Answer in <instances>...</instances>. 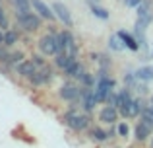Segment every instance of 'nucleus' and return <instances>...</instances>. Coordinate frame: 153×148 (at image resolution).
Segmentation results:
<instances>
[{"label": "nucleus", "mask_w": 153, "mask_h": 148, "mask_svg": "<svg viewBox=\"0 0 153 148\" xmlns=\"http://www.w3.org/2000/svg\"><path fill=\"white\" fill-rule=\"evenodd\" d=\"M12 4H14L16 8V16L18 14H27V12H31V0H12Z\"/></svg>", "instance_id": "16"}, {"label": "nucleus", "mask_w": 153, "mask_h": 148, "mask_svg": "<svg viewBox=\"0 0 153 148\" xmlns=\"http://www.w3.org/2000/svg\"><path fill=\"white\" fill-rule=\"evenodd\" d=\"M54 78V72H52V68L49 65H45L43 68H39L37 72L29 78V82L33 84V86H47V84L51 82V80Z\"/></svg>", "instance_id": "6"}, {"label": "nucleus", "mask_w": 153, "mask_h": 148, "mask_svg": "<svg viewBox=\"0 0 153 148\" xmlns=\"http://www.w3.org/2000/svg\"><path fill=\"white\" fill-rule=\"evenodd\" d=\"M120 37L118 35H111V39H108V45H111V49L112 51H122L124 49V45H120Z\"/></svg>", "instance_id": "23"}, {"label": "nucleus", "mask_w": 153, "mask_h": 148, "mask_svg": "<svg viewBox=\"0 0 153 148\" xmlns=\"http://www.w3.org/2000/svg\"><path fill=\"white\" fill-rule=\"evenodd\" d=\"M91 14L97 16L99 20H108V12L103 10V8H99V6H95V4H91Z\"/></svg>", "instance_id": "22"}, {"label": "nucleus", "mask_w": 153, "mask_h": 148, "mask_svg": "<svg viewBox=\"0 0 153 148\" xmlns=\"http://www.w3.org/2000/svg\"><path fill=\"white\" fill-rule=\"evenodd\" d=\"M118 117H120V111L116 109V107L108 105V103L99 111V121L107 123V125H114V123L118 121Z\"/></svg>", "instance_id": "8"}, {"label": "nucleus", "mask_w": 153, "mask_h": 148, "mask_svg": "<svg viewBox=\"0 0 153 148\" xmlns=\"http://www.w3.org/2000/svg\"><path fill=\"white\" fill-rule=\"evenodd\" d=\"M62 123L68 127V129H72L74 133H82V131L89 129L91 117H89V113H85V111L82 109V107H70V109L62 115Z\"/></svg>", "instance_id": "1"}, {"label": "nucleus", "mask_w": 153, "mask_h": 148, "mask_svg": "<svg viewBox=\"0 0 153 148\" xmlns=\"http://www.w3.org/2000/svg\"><path fill=\"white\" fill-rule=\"evenodd\" d=\"M116 129H118V137H128V125L126 123H118V127H116Z\"/></svg>", "instance_id": "27"}, {"label": "nucleus", "mask_w": 153, "mask_h": 148, "mask_svg": "<svg viewBox=\"0 0 153 148\" xmlns=\"http://www.w3.org/2000/svg\"><path fill=\"white\" fill-rule=\"evenodd\" d=\"M91 59H93L95 62H99V66H101L103 70H108V68H111V59H108L107 55H101V53H93V55H91Z\"/></svg>", "instance_id": "20"}, {"label": "nucleus", "mask_w": 153, "mask_h": 148, "mask_svg": "<svg viewBox=\"0 0 153 148\" xmlns=\"http://www.w3.org/2000/svg\"><path fill=\"white\" fill-rule=\"evenodd\" d=\"M10 47H6V45H0V65H4V66H8V62H10Z\"/></svg>", "instance_id": "21"}, {"label": "nucleus", "mask_w": 153, "mask_h": 148, "mask_svg": "<svg viewBox=\"0 0 153 148\" xmlns=\"http://www.w3.org/2000/svg\"><path fill=\"white\" fill-rule=\"evenodd\" d=\"M52 10H54L56 18H58L66 27H72V26H74V20H72V16H70V10H68L62 2H54V4H52Z\"/></svg>", "instance_id": "9"}, {"label": "nucleus", "mask_w": 153, "mask_h": 148, "mask_svg": "<svg viewBox=\"0 0 153 148\" xmlns=\"http://www.w3.org/2000/svg\"><path fill=\"white\" fill-rule=\"evenodd\" d=\"M56 37H58V45H60V53H68L72 55V57H78L79 53V47L78 43H76V37L72 35V31H60V33H56Z\"/></svg>", "instance_id": "3"}, {"label": "nucleus", "mask_w": 153, "mask_h": 148, "mask_svg": "<svg viewBox=\"0 0 153 148\" xmlns=\"http://www.w3.org/2000/svg\"><path fill=\"white\" fill-rule=\"evenodd\" d=\"M151 148H153V138H151Z\"/></svg>", "instance_id": "32"}, {"label": "nucleus", "mask_w": 153, "mask_h": 148, "mask_svg": "<svg viewBox=\"0 0 153 148\" xmlns=\"http://www.w3.org/2000/svg\"><path fill=\"white\" fill-rule=\"evenodd\" d=\"M39 51H41L45 57H56V55L60 53V45H58V37H56V33L52 31V33H47L43 35L41 39H39Z\"/></svg>", "instance_id": "2"}, {"label": "nucleus", "mask_w": 153, "mask_h": 148, "mask_svg": "<svg viewBox=\"0 0 153 148\" xmlns=\"http://www.w3.org/2000/svg\"><path fill=\"white\" fill-rule=\"evenodd\" d=\"M22 61H25V55L23 51H12L10 53V62H8V68H16Z\"/></svg>", "instance_id": "18"}, {"label": "nucleus", "mask_w": 153, "mask_h": 148, "mask_svg": "<svg viewBox=\"0 0 153 148\" xmlns=\"http://www.w3.org/2000/svg\"><path fill=\"white\" fill-rule=\"evenodd\" d=\"M85 72H87V70L83 68V65L78 61V59H76V61H72L70 66L64 70V74H66L68 78H76V80H82V76L85 74Z\"/></svg>", "instance_id": "12"}, {"label": "nucleus", "mask_w": 153, "mask_h": 148, "mask_svg": "<svg viewBox=\"0 0 153 148\" xmlns=\"http://www.w3.org/2000/svg\"><path fill=\"white\" fill-rule=\"evenodd\" d=\"M16 43H19V33L16 29H6L4 31V45L6 47H14Z\"/></svg>", "instance_id": "17"}, {"label": "nucleus", "mask_w": 153, "mask_h": 148, "mask_svg": "<svg viewBox=\"0 0 153 148\" xmlns=\"http://www.w3.org/2000/svg\"><path fill=\"white\" fill-rule=\"evenodd\" d=\"M149 14V0H143L138 6V16H147Z\"/></svg>", "instance_id": "26"}, {"label": "nucleus", "mask_w": 153, "mask_h": 148, "mask_svg": "<svg viewBox=\"0 0 153 148\" xmlns=\"http://www.w3.org/2000/svg\"><path fill=\"white\" fill-rule=\"evenodd\" d=\"M31 6H33V12H37L41 18L51 20V22H54V20H56L54 10H52V8H49L45 2H43V0H31Z\"/></svg>", "instance_id": "11"}, {"label": "nucleus", "mask_w": 153, "mask_h": 148, "mask_svg": "<svg viewBox=\"0 0 153 148\" xmlns=\"http://www.w3.org/2000/svg\"><path fill=\"white\" fill-rule=\"evenodd\" d=\"M149 105H153V95H151V98H149Z\"/></svg>", "instance_id": "31"}, {"label": "nucleus", "mask_w": 153, "mask_h": 148, "mask_svg": "<svg viewBox=\"0 0 153 148\" xmlns=\"http://www.w3.org/2000/svg\"><path fill=\"white\" fill-rule=\"evenodd\" d=\"M31 61L37 65V68H43V66L47 65V61H45V55L43 53H35V55H31Z\"/></svg>", "instance_id": "24"}, {"label": "nucleus", "mask_w": 153, "mask_h": 148, "mask_svg": "<svg viewBox=\"0 0 153 148\" xmlns=\"http://www.w3.org/2000/svg\"><path fill=\"white\" fill-rule=\"evenodd\" d=\"M89 138L95 142H105L111 137H108V131H103L101 127H89Z\"/></svg>", "instance_id": "14"}, {"label": "nucleus", "mask_w": 153, "mask_h": 148, "mask_svg": "<svg viewBox=\"0 0 153 148\" xmlns=\"http://www.w3.org/2000/svg\"><path fill=\"white\" fill-rule=\"evenodd\" d=\"M0 45H4V29H0Z\"/></svg>", "instance_id": "30"}, {"label": "nucleus", "mask_w": 153, "mask_h": 148, "mask_svg": "<svg viewBox=\"0 0 153 148\" xmlns=\"http://www.w3.org/2000/svg\"><path fill=\"white\" fill-rule=\"evenodd\" d=\"M136 76L142 82H147V80H153V66H142V68L136 70Z\"/></svg>", "instance_id": "19"}, {"label": "nucleus", "mask_w": 153, "mask_h": 148, "mask_svg": "<svg viewBox=\"0 0 153 148\" xmlns=\"http://www.w3.org/2000/svg\"><path fill=\"white\" fill-rule=\"evenodd\" d=\"M58 95L64 99V101H70L72 103L70 107H78V101H79V86L68 82V84H64V86H60Z\"/></svg>", "instance_id": "5"}, {"label": "nucleus", "mask_w": 153, "mask_h": 148, "mask_svg": "<svg viewBox=\"0 0 153 148\" xmlns=\"http://www.w3.org/2000/svg\"><path fill=\"white\" fill-rule=\"evenodd\" d=\"M151 133H153V123H149V121H146V119L140 117V123L136 125V140L146 142Z\"/></svg>", "instance_id": "10"}, {"label": "nucleus", "mask_w": 153, "mask_h": 148, "mask_svg": "<svg viewBox=\"0 0 153 148\" xmlns=\"http://www.w3.org/2000/svg\"><path fill=\"white\" fill-rule=\"evenodd\" d=\"M116 35L120 37V41H122L124 47H128V49H132V51H138L140 49V41H136L130 33H126V31H118Z\"/></svg>", "instance_id": "13"}, {"label": "nucleus", "mask_w": 153, "mask_h": 148, "mask_svg": "<svg viewBox=\"0 0 153 148\" xmlns=\"http://www.w3.org/2000/svg\"><path fill=\"white\" fill-rule=\"evenodd\" d=\"M72 61H76V57H72V55H68V53H58V55H56V59H54V65L64 72V70L70 66Z\"/></svg>", "instance_id": "15"}, {"label": "nucleus", "mask_w": 153, "mask_h": 148, "mask_svg": "<svg viewBox=\"0 0 153 148\" xmlns=\"http://www.w3.org/2000/svg\"><path fill=\"white\" fill-rule=\"evenodd\" d=\"M14 70H16V74H18V76H22V78H27V80H29L39 68H37V65H35L31 59H25V61H22Z\"/></svg>", "instance_id": "7"}, {"label": "nucleus", "mask_w": 153, "mask_h": 148, "mask_svg": "<svg viewBox=\"0 0 153 148\" xmlns=\"http://www.w3.org/2000/svg\"><path fill=\"white\" fill-rule=\"evenodd\" d=\"M140 117L146 119V121H149V123H153V105H146V107H143V111H142Z\"/></svg>", "instance_id": "25"}, {"label": "nucleus", "mask_w": 153, "mask_h": 148, "mask_svg": "<svg viewBox=\"0 0 153 148\" xmlns=\"http://www.w3.org/2000/svg\"><path fill=\"white\" fill-rule=\"evenodd\" d=\"M142 2H143V0H124V4H126V6H130V8H138Z\"/></svg>", "instance_id": "28"}, {"label": "nucleus", "mask_w": 153, "mask_h": 148, "mask_svg": "<svg viewBox=\"0 0 153 148\" xmlns=\"http://www.w3.org/2000/svg\"><path fill=\"white\" fill-rule=\"evenodd\" d=\"M138 90L140 94H147V86H143V84H138Z\"/></svg>", "instance_id": "29"}, {"label": "nucleus", "mask_w": 153, "mask_h": 148, "mask_svg": "<svg viewBox=\"0 0 153 148\" xmlns=\"http://www.w3.org/2000/svg\"><path fill=\"white\" fill-rule=\"evenodd\" d=\"M18 23L27 31V33H33L41 27V16L39 14H33V12H27V14H18L16 16Z\"/></svg>", "instance_id": "4"}]
</instances>
